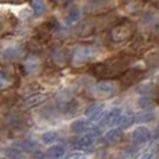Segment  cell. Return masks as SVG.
<instances>
[{
	"instance_id": "cell-12",
	"label": "cell",
	"mask_w": 159,
	"mask_h": 159,
	"mask_svg": "<svg viewBox=\"0 0 159 159\" xmlns=\"http://www.w3.org/2000/svg\"><path fill=\"white\" fill-rule=\"evenodd\" d=\"M87 129H88V123H87L85 119H77V120H74L71 123V126H70L71 133H75V134H78V133H84Z\"/></svg>"
},
{
	"instance_id": "cell-1",
	"label": "cell",
	"mask_w": 159,
	"mask_h": 159,
	"mask_svg": "<svg viewBox=\"0 0 159 159\" xmlns=\"http://www.w3.org/2000/svg\"><path fill=\"white\" fill-rule=\"evenodd\" d=\"M95 52H93L92 48L89 46H80L74 50L73 53V64L74 66H81V64L89 61L93 57Z\"/></svg>"
},
{
	"instance_id": "cell-7",
	"label": "cell",
	"mask_w": 159,
	"mask_h": 159,
	"mask_svg": "<svg viewBox=\"0 0 159 159\" xmlns=\"http://www.w3.org/2000/svg\"><path fill=\"white\" fill-rule=\"evenodd\" d=\"M131 138L137 144H145L147 141L151 140V131L147 127H138V129H135L133 131Z\"/></svg>"
},
{
	"instance_id": "cell-11",
	"label": "cell",
	"mask_w": 159,
	"mask_h": 159,
	"mask_svg": "<svg viewBox=\"0 0 159 159\" xmlns=\"http://www.w3.org/2000/svg\"><path fill=\"white\" fill-rule=\"evenodd\" d=\"M46 101V95L45 93H32L27 98L25 103H27L28 107H35V106H39L41 103Z\"/></svg>"
},
{
	"instance_id": "cell-18",
	"label": "cell",
	"mask_w": 159,
	"mask_h": 159,
	"mask_svg": "<svg viewBox=\"0 0 159 159\" xmlns=\"http://www.w3.org/2000/svg\"><path fill=\"white\" fill-rule=\"evenodd\" d=\"M154 117H155V112H152L151 109L144 110V112H141L137 115L138 121H151V120H154Z\"/></svg>"
},
{
	"instance_id": "cell-8",
	"label": "cell",
	"mask_w": 159,
	"mask_h": 159,
	"mask_svg": "<svg viewBox=\"0 0 159 159\" xmlns=\"http://www.w3.org/2000/svg\"><path fill=\"white\" fill-rule=\"evenodd\" d=\"M95 135L92 134H87L85 137H81L80 140L75 143V148L80 149V151H89V149L93 148V145H95Z\"/></svg>"
},
{
	"instance_id": "cell-16",
	"label": "cell",
	"mask_w": 159,
	"mask_h": 159,
	"mask_svg": "<svg viewBox=\"0 0 159 159\" xmlns=\"http://www.w3.org/2000/svg\"><path fill=\"white\" fill-rule=\"evenodd\" d=\"M32 8L36 16H42L46 11V3L45 0H32Z\"/></svg>"
},
{
	"instance_id": "cell-19",
	"label": "cell",
	"mask_w": 159,
	"mask_h": 159,
	"mask_svg": "<svg viewBox=\"0 0 159 159\" xmlns=\"http://www.w3.org/2000/svg\"><path fill=\"white\" fill-rule=\"evenodd\" d=\"M80 18H81V10H80L78 7L71 8V11H70L69 16H67V21H69L70 24H75Z\"/></svg>"
},
{
	"instance_id": "cell-14",
	"label": "cell",
	"mask_w": 159,
	"mask_h": 159,
	"mask_svg": "<svg viewBox=\"0 0 159 159\" xmlns=\"http://www.w3.org/2000/svg\"><path fill=\"white\" fill-rule=\"evenodd\" d=\"M53 61H55L57 66H64L67 61V55L64 52V49H57L53 53Z\"/></svg>"
},
{
	"instance_id": "cell-10",
	"label": "cell",
	"mask_w": 159,
	"mask_h": 159,
	"mask_svg": "<svg viewBox=\"0 0 159 159\" xmlns=\"http://www.w3.org/2000/svg\"><path fill=\"white\" fill-rule=\"evenodd\" d=\"M121 138H123V131H121V129L109 130L107 134L105 135V140H106V143L109 144V145H116V144H119L121 141Z\"/></svg>"
},
{
	"instance_id": "cell-2",
	"label": "cell",
	"mask_w": 159,
	"mask_h": 159,
	"mask_svg": "<svg viewBox=\"0 0 159 159\" xmlns=\"http://www.w3.org/2000/svg\"><path fill=\"white\" fill-rule=\"evenodd\" d=\"M133 35V27L129 24H121V25H117L112 30V39L115 42H124L127 39H130Z\"/></svg>"
},
{
	"instance_id": "cell-6",
	"label": "cell",
	"mask_w": 159,
	"mask_h": 159,
	"mask_svg": "<svg viewBox=\"0 0 159 159\" xmlns=\"http://www.w3.org/2000/svg\"><path fill=\"white\" fill-rule=\"evenodd\" d=\"M22 53V48L18 45H10V46L4 48L2 52V59L4 61H14L21 56Z\"/></svg>"
},
{
	"instance_id": "cell-3",
	"label": "cell",
	"mask_w": 159,
	"mask_h": 159,
	"mask_svg": "<svg viewBox=\"0 0 159 159\" xmlns=\"http://www.w3.org/2000/svg\"><path fill=\"white\" fill-rule=\"evenodd\" d=\"M119 87L116 82L113 81H102L99 84L95 85L93 88V92L96 93L98 96H112L117 92Z\"/></svg>"
},
{
	"instance_id": "cell-20",
	"label": "cell",
	"mask_w": 159,
	"mask_h": 159,
	"mask_svg": "<svg viewBox=\"0 0 159 159\" xmlns=\"http://www.w3.org/2000/svg\"><path fill=\"white\" fill-rule=\"evenodd\" d=\"M134 121V117H133L131 115H126V116H123L121 115V119H120V129H127V127L130 126V124Z\"/></svg>"
},
{
	"instance_id": "cell-22",
	"label": "cell",
	"mask_w": 159,
	"mask_h": 159,
	"mask_svg": "<svg viewBox=\"0 0 159 159\" xmlns=\"http://www.w3.org/2000/svg\"><path fill=\"white\" fill-rule=\"evenodd\" d=\"M10 85V80L7 77H4L3 74H0V88H6Z\"/></svg>"
},
{
	"instance_id": "cell-4",
	"label": "cell",
	"mask_w": 159,
	"mask_h": 159,
	"mask_svg": "<svg viewBox=\"0 0 159 159\" xmlns=\"http://www.w3.org/2000/svg\"><path fill=\"white\" fill-rule=\"evenodd\" d=\"M120 119H121V112L120 109H112L101 119L99 121V126L101 127H113V126H117L120 123Z\"/></svg>"
},
{
	"instance_id": "cell-5",
	"label": "cell",
	"mask_w": 159,
	"mask_h": 159,
	"mask_svg": "<svg viewBox=\"0 0 159 159\" xmlns=\"http://www.w3.org/2000/svg\"><path fill=\"white\" fill-rule=\"evenodd\" d=\"M141 78V70L138 69H126L124 73H121L120 75V82L124 87L133 85Z\"/></svg>"
},
{
	"instance_id": "cell-13",
	"label": "cell",
	"mask_w": 159,
	"mask_h": 159,
	"mask_svg": "<svg viewBox=\"0 0 159 159\" xmlns=\"http://www.w3.org/2000/svg\"><path fill=\"white\" fill-rule=\"evenodd\" d=\"M102 112H103V105L99 103V105H92V106H89L87 109V112H85V115H87L88 119H98L99 116L102 115Z\"/></svg>"
},
{
	"instance_id": "cell-9",
	"label": "cell",
	"mask_w": 159,
	"mask_h": 159,
	"mask_svg": "<svg viewBox=\"0 0 159 159\" xmlns=\"http://www.w3.org/2000/svg\"><path fill=\"white\" fill-rule=\"evenodd\" d=\"M25 70L28 74H36L41 70V60L36 56H30L25 61Z\"/></svg>"
},
{
	"instance_id": "cell-21",
	"label": "cell",
	"mask_w": 159,
	"mask_h": 159,
	"mask_svg": "<svg viewBox=\"0 0 159 159\" xmlns=\"http://www.w3.org/2000/svg\"><path fill=\"white\" fill-rule=\"evenodd\" d=\"M66 109H67V113H69V115H74V113L78 110V102H70V103L66 106Z\"/></svg>"
},
{
	"instance_id": "cell-15",
	"label": "cell",
	"mask_w": 159,
	"mask_h": 159,
	"mask_svg": "<svg viewBox=\"0 0 159 159\" xmlns=\"http://www.w3.org/2000/svg\"><path fill=\"white\" fill-rule=\"evenodd\" d=\"M59 140V133L57 131H48L41 135V141L43 144H53L55 141Z\"/></svg>"
},
{
	"instance_id": "cell-17",
	"label": "cell",
	"mask_w": 159,
	"mask_h": 159,
	"mask_svg": "<svg viewBox=\"0 0 159 159\" xmlns=\"http://www.w3.org/2000/svg\"><path fill=\"white\" fill-rule=\"evenodd\" d=\"M64 155V147L63 145H53L52 148L48 151L46 157L49 158H61Z\"/></svg>"
}]
</instances>
